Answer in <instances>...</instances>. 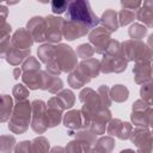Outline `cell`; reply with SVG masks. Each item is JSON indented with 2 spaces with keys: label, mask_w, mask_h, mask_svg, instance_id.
Returning <instances> with one entry per match:
<instances>
[{
  "label": "cell",
  "mask_w": 153,
  "mask_h": 153,
  "mask_svg": "<svg viewBox=\"0 0 153 153\" xmlns=\"http://www.w3.org/2000/svg\"><path fill=\"white\" fill-rule=\"evenodd\" d=\"M67 18L72 22H79L88 27H93L98 24L97 16L92 12L87 0H73L67 7Z\"/></svg>",
  "instance_id": "1"
},
{
  "label": "cell",
  "mask_w": 153,
  "mask_h": 153,
  "mask_svg": "<svg viewBox=\"0 0 153 153\" xmlns=\"http://www.w3.org/2000/svg\"><path fill=\"white\" fill-rule=\"evenodd\" d=\"M68 4V0H51V10L55 14H61L66 12Z\"/></svg>",
  "instance_id": "2"
}]
</instances>
